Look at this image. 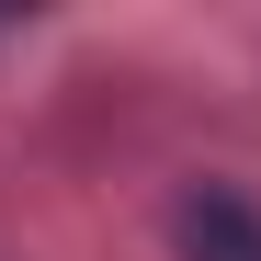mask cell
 Listing matches in <instances>:
<instances>
[{"instance_id":"obj_1","label":"cell","mask_w":261,"mask_h":261,"mask_svg":"<svg viewBox=\"0 0 261 261\" xmlns=\"http://www.w3.org/2000/svg\"><path fill=\"white\" fill-rule=\"evenodd\" d=\"M170 239H182V261H261V204H239L227 182H204V193H182Z\"/></svg>"}]
</instances>
